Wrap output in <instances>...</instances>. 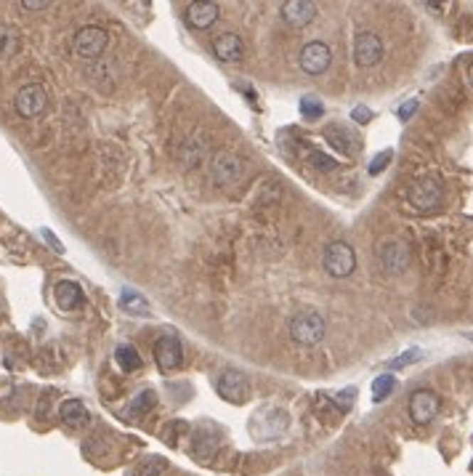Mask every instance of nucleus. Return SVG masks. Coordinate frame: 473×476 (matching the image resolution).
<instances>
[{
  "instance_id": "obj_21",
  "label": "nucleus",
  "mask_w": 473,
  "mask_h": 476,
  "mask_svg": "<svg viewBox=\"0 0 473 476\" xmlns=\"http://www.w3.org/2000/svg\"><path fill=\"white\" fill-rule=\"evenodd\" d=\"M120 306L133 317H147L149 314V301H147L142 293H136V290H122Z\"/></svg>"
},
{
  "instance_id": "obj_13",
  "label": "nucleus",
  "mask_w": 473,
  "mask_h": 476,
  "mask_svg": "<svg viewBox=\"0 0 473 476\" xmlns=\"http://www.w3.org/2000/svg\"><path fill=\"white\" fill-rule=\"evenodd\" d=\"M314 16H317V3H312V0H287V3H282L285 24H290L295 30L312 24Z\"/></svg>"
},
{
  "instance_id": "obj_26",
  "label": "nucleus",
  "mask_w": 473,
  "mask_h": 476,
  "mask_svg": "<svg viewBox=\"0 0 473 476\" xmlns=\"http://www.w3.org/2000/svg\"><path fill=\"white\" fill-rule=\"evenodd\" d=\"M324 112L322 102L319 99H314V96H303L301 99V115L303 117H309V120H314V117H319Z\"/></svg>"
},
{
  "instance_id": "obj_35",
  "label": "nucleus",
  "mask_w": 473,
  "mask_h": 476,
  "mask_svg": "<svg viewBox=\"0 0 473 476\" xmlns=\"http://www.w3.org/2000/svg\"><path fill=\"white\" fill-rule=\"evenodd\" d=\"M21 9L24 11H43V9H48V0H21Z\"/></svg>"
},
{
  "instance_id": "obj_8",
  "label": "nucleus",
  "mask_w": 473,
  "mask_h": 476,
  "mask_svg": "<svg viewBox=\"0 0 473 476\" xmlns=\"http://www.w3.org/2000/svg\"><path fill=\"white\" fill-rule=\"evenodd\" d=\"M410 421L418 425H428L433 418L439 416V410H442V399L436 391L431 388H418L413 396H410Z\"/></svg>"
},
{
  "instance_id": "obj_12",
  "label": "nucleus",
  "mask_w": 473,
  "mask_h": 476,
  "mask_svg": "<svg viewBox=\"0 0 473 476\" xmlns=\"http://www.w3.org/2000/svg\"><path fill=\"white\" fill-rule=\"evenodd\" d=\"M298 61H301V70L306 72V75H322V72H327V67H330V61H332L330 46L322 41L306 43Z\"/></svg>"
},
{
  "instance_id": "obj_30",
  "label": "nucleus",
  "mask_w": 473,
  "mask_h": 476,
  "mask_svg": "<svg viewBox=\"0 0 473 476\" xmlns=\"http://www.w3.org/2000/svg\"><path fill=\"white\" fill-rule=\"evenodd\" d=\"M312 165L317 168V171H332L338 162L332 160V157H327L324 152H314L312 154Z\"/></svg>"
},
{
  "instance_id": "obj_16",
  "label": "nucleus",
  "mask_w": 473,
  "mask_h": 476,
  "mask_svg": "<svg viewBox=\"0 0 473 476\" xmlns=\"http://www.w3.org/2000/svg\"><path fill=\"white\" fill-rule=\"evenodd\" d=\"M216 450H218V439L213 436V431H208V428H197V431L191 434L189 453H191L194 460H200V463H211L213 455H216Z\"/></svg>"
},
{
  "instance_id": "obj_7",
  "label": "nucleus",
  "mask_w": 473,
  "mask_h": 476,
  "mask_svg": "<svg viewBox=\"0 0 473 476\" xmlns=\"http://www.w3.org/2000/svg\"><path fill=\"white\" fill-rule=\"evenodd\" d=\"M213 181L223 186V189H232L237 184L242 181V176H245V162L237 157L234 152H218L213 157Z\"/></svg>"
},
{
  "instance_id": "obj_28",
  "label": "nucleus",
  "mask_w": 473,
  "mask_h": 476,
  "mask_svg": "<svg viewBox=\"0 0 473 476\" xmlns=\"http://www.w3.org/2000/svg\"><path fill=\"white\" fill-rule=\"evenodd\" d=\"M162 471H165V463H162L160 458H152V460H147V463L136 471V476H162Z\"/></svg>"
},
{
  "instance_id": "obj_32",
  "label": "nucleus",
  "mask_w": 473,
  "mask_h": 476,
  "mask_svg": "<svg viewBox=\"0 0 473 476\" xmlns=\"http://www.w3.org/2000/svg\"><path fill=\"white\" fill-rule=\"evenodd\" d=\"M418 107H420V102H418V99H410L407 104H402V107H399V120L407 122L415 115V112H418Z\"/></svg>"
},
{
  "instance_id": "obj_14",
  "label": "nucleus",
  "mask_w": 473,
  "mask_h": 476,
  "mask_svg": "<svg viewBox=\"0 0 473 476\" xmlns=\"http://www.w3.org/2000/svg\"><path fill=\"white\" fill-rule=\"evenodd\" d=\"M218 3H189L186 11H184V16H186V24H189L191 30H208L213 27L216 21H218Z\"/></svg>"
},
{
  "instance_id": "obj_15",
  "label": "nucleus",
  "mask_w": 473,
  "mask_h": 476,
  "mask_svg": "<svg viewBox=\"0 0 473 476\" xmlns=\"http://www.w3.org/2000/svg\"><path fill=\"white\" fill-rule=\"evenodd\" d=\"M213 53L221 61H226V64H232V61H240L242 56H245V43H242L240 35L223 32V35H218V38L213 41Z\"/></svg>"
},
{
  "instance_id": "obj_9",
  "label": "nucleus",
  "mask_w": 473,
  "mask_h": 476,
  "mask_svg": "<svg viewBox=\"0 0 473 476\" xmlns=\"http://www.w3.org/2000/svg\"><path fill=\"white\" fill-rule=\"evenodd\" d=\"M154 362L162 373H171V370H179L184 362V346L176 335H162L154 344Z\"/></svg>"
},
{
  "instance_id": "obj_24",
  "label": "nucleus",
  "mask_w": 473,
  "mask_h": 476,
  "mask_svg": "<svg viewBox=\"0 0 473 476\" xmlns=\"http://www.w3.org/2000/svg\"><path fill=\"white\" fill-rule=\"evenodd\" d=\"M19 35L11 30H0V61L3 59H11L14 53L19 51Z\"/></svg>"
},
{
  "instance_id": "obj_27",
  "label": "nucleus",
  "mask_w": 473,
  "mask_h": 476,
  "mask_svg": "<svg viewBox=\"0 0 473 476\" xmlns=\"http://www.w3.org/2000/svg\"><path fill=\"white\" fill-rule=\"evenodd\" d=\"M420 356H423V351H420V349H410V351H404V354H399V359H393V362H388V367H391V370H402V367L415 365V362H418Z\"/></svg>"
},
{
  "instance_id": "obj_3",
  "label": "nucleus",
  "mask_w": 473,
  "mask_h": 476,
  "mask_svg": "<svg viewBox=\"0 0 473 476\" xmlns=\"http://www.w3.org/2000/svg\"><path fill=\"white\" fill-rule=\"evenodd\" d=\"M46 110H48V91L41 83L21 85L16 96H14V112L19 117H24V120H35V117L46 115Z\"/></svg>"
},
{
  "instance_id": "obj_18",
  "label": "nucleus",
  "mask_w": 473,
  "mask_h": 476,
  "mask_svg": "<svg viewBox=\"0 0 473 476\" xmlns=\"http://www.w3.org/2000/svg\"><path fill=\"white\" fill-rule=\"evenodd\" d=\"M59 418L70 428H85V425L91 423V410L83 405L80 399H67L59 407Z\"/></svg>"
},
{
  "instance_id": "obj_22",
  "label": "nucleus",
  "mask_w": 473,
  "mask_h": 476,
  "mask_svg": "<svg viewBox=\"0 0 473 476\" xmlns=\"http://www.w3.org/2000/svg\"><path fill=\"white\" fill-rule=\"evenodd\" d=\"M154 405H157V394L152 388H144L142 394L128 405V416H147L149 410H154Z\"/></svg>"
},
{
  "instance_id": "obj_6",
  "label": "nucleus",
  "mask_w": 473,
  "mask_h": 476,
  "mask_svg": "<svg viewBox=\"0 0 473 476\" xmlns=\"http://www.w3.org/2000/svg\"><path fill=\"white\" fill-rule=\"evenodd\" d=\"M216 391L221 399L232 402V405H242L250 399V381L248 375L240 373V370H223L218 378H216Z\"/></svg>"
},
{
  "instance_id": "obj_19",
  "label": "nucleus",
  "mask_w": 473,
  "mask_h": 476,
  "mask_svg": "<svg viewBox=\"0 0 473 476\" xmlns=\"http://www.w3.org/2000/svg\"><path fill=\"white\" fill-rule=\"evenodd\" d=\"M324 139L338 149V152L343 154V157H351L354 152H356V139H354L351 133L346 131V128H338V125H332V128H327L324 131Z\"/></svg>"
},
{
  "instance_id": "obj_5",
  "label": "nucleus",
  "mask_w": 473,
  "mask_h": 476,
  "mask_svg": "<svg viewBox=\"0 0 473 476\" xmlns=\"http://www.w3.org/2000/svg\"><path fill=\"white\" fill-rule=\"evenodd\" d=\"M107 46H110V35L107 30H101L96 24H88V27H80V30L75 32V38H72V51L78 53L80 59H99L101 53L107 51Z\"/></svg>"
},
{
  "instance_id": "obj_25",
  "label": "nucleus",
  "mask_w": 473,
  "mask_h": 476,
  "mask_svg": "<svg viewBox=\"0 0 473 476\" xmlns=\"http://www.w3.org/2000/svg\"><path fill=\"white\" fill-rule=\"evenodd\" d=\"M393 388H396V378H393V375H381V378H375L373 381V399L375 402H383L386 396L391 394Z\"/></svg>"
},
{
  "instance_id": "obj_1",
  "label": "nucleus",
  "mask_w": 473,
  "mask_h": 476,
  "mask_svg": "<svg viewBox=\"0 0 473 476\" xmlns=\"http://www.w3.org/2000/svg\"><path fill=\"white\" fill-rule=\"evenodd\" d=\"M407 203L413 205L418 213H433L439 211L444 203V184L436 176H423L415 179L407 189Z\"/></svg>"
},
{
  "instance_id": "obj_23",
  "label": "nucleus",
  "mask_w": 473,
  "mask_h": 476,
  "mask_svg": "<svg viewBox=\"0 0 473 476\" xmlns=\"http://www.w3.org/2000/svg\"><path fill=\"white\" fill-rule=\"evenodd\" d=\"M202 154H205V149H202V144L197 142H184L181 147H179V160H181L184 165H189V168H197V165H200Z\"/></svg>"
},
{
  "instance_id": "obj_33",
  "label": "nucleus",
  "mask_w": 473,
  "mask_h": 476,
  "mask_svg": "<svg viewBox=\"0 0 473 476\" xmlns=\"http://www.w3.org/2000/svg\"><path fill=\"white\" fill-rule=\"evenodd\" d=\"M41 234H43V240H46V243L53 248V253H64V245H61L59 240L53 237V232H51V229H41Z\"/></svg>"
},
{
  "instance_id": "obj_2",
  "label": "nucleus",
  "mask_w": 473,
  "mask_h": 476,
  "mask_svg": "<svg viewBox=\"0 0 473 476\" xmlns=\"http://www.w3.org/2000/svg\"><path fill=\"white\" fill-rule=\"evenodd\" d=\"M324 333H327V322L322 314L317 312H301L290 319V338L301 346H317L322 344Z\"/></svg>"
},
{
  "instance_id": "obj_37",
  "label": "nucleus",
  "mask_w": 473,
  "mask_h": 476,
  "mask_svg": "<svg viewBox=\"0 0 473 476\" xmlns=\"http://www.w3.org/2000/svg\"><path fill=\"white\" fill-rule=\"evenodd\" d=\"M0 317H3V306H0Z\"/></svg>"
},
{
  "instance_id": "obj_34",
  "label": "nucleus",
  "mask_w": 473,
  "mask_h": 476,
  "mask_svg": "<svg viewBox=\"0 0 473 476\" xmlns=\"http://www.w3.org/2000/svg\"><path fill=\"white\" fill-rule=\"evenodd\" d=\"M351 117L354 122H367L373 120V110L370 107H356V110H351Z\"/></svg>"
},
{
  "instance_id": "obj_4",
  "label": "nucleus",
  "mask_w": 473,
  "mask_h": 476,
  "mask_svg": "<svg viewBox=\"0 0 473 476\" xmlns=\"http://www.w3.org/2000/svg\"><path fill=\"white\" fill-rule=\"evenodd\" d=\"M324 269L330 277L335 280H346V277H351L356 272V253H354V248L349 243H341V240H335L324 248V258H322Z\"/></svg>"
},
{
  "instance_id": "obj_10",
  "label": "nucleus",
  "mask_w": 473,
  "mask_h": 476,
  "mask_svg": "<svg viewBox=\"0 0 473 476\" xmlns=\"http://www.w3.org/2000/svg\"><path fill=\"white\" fill-rule=\"evenodd\" d=\"M383 59V41L375 32H356L354 38V61L359 67H375Z\"/></svg>"
},
{
  "instance_id": "obj_20",
  "label": "nucleus",
  "mask_w": 473,
  "mask_h": 476,
  "mask_svg": "<svg viewBox=\"0 0 473 476\" xmlns=\"http://www.w3.org/2000/svg\"><path fill=\"white\" fill-rule=\"evenodd\" d=\"M115 359H117V365H120L125 373H136V370H142V365H144V359L139 356V351H136V346H133V344H120V346H117Z\"/></svg>"
},
{
  "instance_id": "obj_36",
  "label": "nucleus",
  "mask_w": 473,
  "mask_h": 476,
  "mask_svg": "<svg viewBox=\"0 0 473 476\" xmlns=\"http://www.w3.org/2000/svg\"><path fill=\"white\" fill-rule=\"evenodd\" d=\"M468 83H471V85H473V61H471V64H468Z\"/></svg>"
},
{
  "instance_id": "obj_11",
  "label": "nucleus",
  "mask_w": 473,
  "mask_h": 476,
  "mask_svg": "<svg viewBox=\"0 0 473 476\" xmlns=\"http://www.w3.org/2000/svg\"><path fill=\"white\" fill-rule=\"evenodd\" d=\"M378 261H381L383 272L386 274H404L407 266H410V250L404 243H396V240H388V243L381 245L378 250Z\"/></svg>"
},
{
  "instance_id": "obj_29",
  "label": "nucleus",
  "mask_w": 473,
  "mask_h": 476,
  "mask_svg": "<svg viewBox=\"0 0 473 476\" xmlns=\"http://www.w3.org/2000/svg\"><path fill=\"white\" fill-rule=\"evenodd\" d=\"M354 396H356V388H354V386H349V388H343L341 394L335 396V405H338L343 410V413H346V410H351Z\"/></svg>"
},
{
  "instance_id": "obj_31",
  "label": "nucleus",
  "mask_w": 473,
  "mask_h": 476,
  "mask_svg": "<svg viewBox=\"0 0 473 476\" xmlns=\"http://www.w3.org/2000/svg\"><path fill=\"white\" fill-rule=\"evenodd\" d=\"M391 157H393L391 149H386L383 154H378V157H375V160L370 162V168H367V171H370V176H378V173H381L383 168H386V165L391 162Z\"/></svg>"
},
{
  "instance_id": "obj_17",
  "label": "nucleus",
  "mask_w": 473,
  "mask_h": 476,
  "mask_svg": "<svg viewBox=\"0 0 473 476\" xmlns=\"http://www.w3.org/2000/svg\"><path fill=\"white\" fill-rule=\"evenodd\" d=\"M53 298H56V306H59L61 312H75V309L83 304L80 285L72 282V280H61V282H56V287H53Z\"/></svg>"
}]
</instances>
